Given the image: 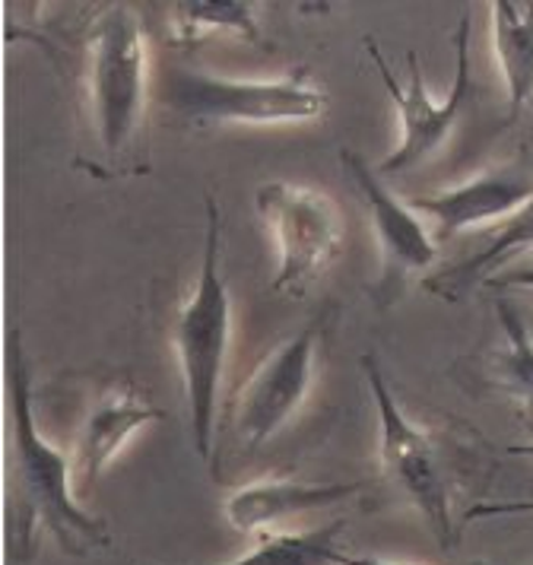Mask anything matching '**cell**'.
<instances>
[{"label": "cell", "mask_w": 533, "mask_h": 565, "mask_svg": "<svg viewBox=\"0 0 533 565\" xmlns=\"http://www.w3.org/2000/svg\"><path fill=\"white\" fill-rule=\"evenodd\" d=\"M89 128L111 175L147 169L150 57L140 17L118 3L96 13L83 42Z\"/></svg>", "instance_id": "obj_1"}, {"label": "cell", "mask_w": 533, "mask_h": 565, "mask_svg": "<svg viewBox=\"0 0 533 565\" xmlns=\"http://www.w3.org/2000/svg\"><path fill=\"white\" fill-rule=\"evenodd\" d=\"M206 204V235L198 286L191 289L188 302L178 309L172 324L184 401L191 413V436L201 461H213L216 448V411H220V385L226 369L228 334H232V306L228 286L223 277V242H220V206L213 194L203 198Z\"/></svg>", "instance_id": "obj_2"}, {"label": "cell", "mask_w": 533, "mask_h": 565, "mask_svg": "<svg viewBox=\"0 0 533 565\" xmlns=\"http://www.w3.org/2000/svg\"><path fill=\"white\" fill-rule=\"evenodd\" d=\"M159 99L188 125H302L328 111V93L305 67L279 79H226L201 67L172 64Z\"/></svg>", "instance_id": "obj_3"}, {"label": "cell", "mask_w": 533, "mask_h": 565, "mask_svg": "<svg viewBox=\"0 0 533 565\" xmlns=\"http://www.w3.org/2000/svg\"><path fill=\"white\" fill-rule=\"evenodd\" d=\"M13 426H17V477L23 489L25 509L39 524H45L57 546L71 556H89L111 546L108 527L96 514L83 512L71 495V463L74 458L61 455L39 436L32 419V391L23 362L20 340L13 343Z\"/></svg>", "instance_id": "obj_4"}, {"label": "cell", "mask_w": 533, "mask_h": 565, "mask_svg": "<svg viewBox=\"0 0 533 565\" xmlns=\"http://www.w3.org/2000/svg\"><path fill=\"white\" fill-rule=\"evenodd\" d=\"M365 52L372 57L381 83H384L391 103H394L397 115H401V143H397L394 153L384 156L375 169H379V175H404L409 169H419L423 162H429L435 153H441V147L455 137L457 125H460V118L467 111V99H470V89H473V77H470V20L460 17V23H457L455 89L441 103L431 99V93L426 89V79H423L416 54H406L409 79L401 83V79L394 77L387 57L381 54L379 42L365 39Z\"/></svg>", "instance_id": "obj_5"}, {"label": "cell", "mask_w": 533, "mask_h": 565, "mask_svg": "<svg viewBox=\"0 0 533 565\" xmlns=\"http://www.w3.org/2000/svg\"><path fill=\"white\" fill-rule=\"evenodd\" d=\"M362 372L379 411V455L387 480L404 492L426 518L429 531L441 543V550H455V512H451V483L448 470L438 458V448L426 429L406 419L397 407V397L381 372L375 356H362Z\"/></svg>", "instance_id": "obj_6"}, {"label": "cell", "mask_w": 533, "mask_h": 565, "mask_svg": "<svg viewBox=\"0 0 533 565\" xmlns=\"http://www.w3.org/2000/svg\"><path fill=\"white\" fill-rule=\"evenodd\" d=\"M254 204L277 242L279 270L274 277V292L305 296L343 248L340 210L328 194L289 181L260 184Z\"/></svg>", "instance_id": "obj_7"}, {"label": "cell", "mask_w": 533, "mask_h": 565, "mask_svg": "<svg viewBox=\"0 0 533 565\" xmlns=\"http://www.w3.org/2000/svg\"><path fill=\"white\" fill-rule=\"evenodd\" d=\"M318 337L321 321L305 324L302 331L283 340L277 350L254 369V375L238 391L235 433L242 448H260L296 419L315 385L318 369Z\"/></svg>", "instance_id": "obj_8"}, {"label": "cell", "mask_w": 533, "mask_h": 565, "mask_svg": "<svg viewBox=\"0 0 533 565\" xmlns=\"http://www.w3.org/2000/svg\"><path fill=\"white\" fill-rule=\"evenodd\" d=\"M343 159V172L350 175L355 184L362 204L369 210L372 223H375V235L381 245V292H397V286H404L406 277L423 274L426 267L435 264L438 257V245L423 226L419 213L413 204H404L384 181H381L379 169H372L365 159L353 150H340Z\"/></svg>", "instance_id": "obj_9"}, {"label": "cell", "mask_w": 533, "mask_h": 565, "mask_svg": "<svg viewBox=\"0 0 533 565\" xmlns=\"http://www.w3.org/2000/svg\"><path fill=\"white\" fill-rule=\"evenodd\" d=\"M533 198V159H511L492 166L470 181L455 188H441L435 194L413 198V210L435 220L441 238H455L457 232L505 223Z\"/></svg>", "instance_id": "obj_10"}, {"label": "cell", "mask_w": 533, "mask_h": 565, "mask_svg": "<svg viewBox=\"0 0 533 565\" xmlns=\"http://www.w3.org/2000/svg\"><path fill=\"white\" fill-rule=\"evenodd\" d=\"M362 483H296V480H260L252 487L235 489L223 512L238 534H260L279 524L283 518L330 509L350 499Z\"/></svg>", "instance_id": "obj_11"}, {"label": "cell", "mask_w": 533, "mask_h": 565, "mask_svg": "<svg viewBox=\"0 0 533 565\" xmlns=\"http://www.w3.org/2000/svg\"><path fill=\"white\" fill-rule=\"evenodd\" d=\"M162 411L143 404L130 387L105 394L93 411L86 413L74 448V467L83 483H96L108 463L118 458V451L127 445V438L137 429L159 423Z\"/></svg>", "instance_id": "obj_12"}, {"label": "cell", "mask_w": 533, "mask_h": 565, "mask_svg": "<svg viewBox=\"0 0 533 565\" xmlns=\"http://www.w3.org/2000/svg\"><path fill=\"white\" fill-rule=\"evenodd\" d=\"M489 35L505 79L508 121H518L533 103V3H489Z\"/></svg>", "instance_id": "obj_13"}, {"label": "cell", "mask_w": 533, "mask_h": 565, "mask_svg": "<svg viewBox=\"0 0 533 565\" xmlns=\"http://www.w3.org/2000/svg\"><path fill=\"white\" fill-rule=\"evenodd\" d=\"M524 252H533V198L492 232L486 248L460 260L451 270L438 274L435 280H429V289L438 296L457 299L460 292L473 289L477 282H486L499 267H505L511 257L524 255Z\"/></svg>", "instance_id": "obj_14"}, {"label": "cell", "mask_w": 533, "mask_h": 565, "mask_svg": "<svg viewBox=\"0 0 533 565\" xmlns=\"http://www.w3.org/2000/svg\"><path fill=\"white\" fill-rule=\"evenodd\" d=\"M238 35L260 42L257 10L242 0H184L172 13V45H198L206 35Z\"/></svg>", "instance_id": "obj_15"}, {"label": "cell", "mask_w": 533, "mask_h": 565, "mask_svg": "<svg viewBox=\"0 0 533 565\" xmlns=\"http://www.w3.org/2000/svg\"><path fill=\"white\" fill-rule=\"evenodd\" d=\"M347 521H330L305 534H260L252 553L220 565H340V534Z\"/></svg>", "instance_id": "obj_16"}, {"label": "cell", "mask_w": 533, "mask_h": 565, "mask_svg": "<svg viewBox=\"0 0 533 565\" xmlns=\"http://www.w3.org/2000/svg\"><path fill=\"white\" fill-rule=\"evenodd\" d=\"M495 311H499V324L505 334V347L492 360V382L502 394L533 411V337L524 318L508 299H499Z\"/></svg>", "instance_id": "obj_17"}, {"label": "cell", "mask_w": 533, "mask_h": 565, "mask_svg": "<svg viewBox=\"0 0 533 565\" xmlns=\"http://www.w3.org/2000/svg\"><path fill=\"white\" fill-rule=\"evenodd\" d=\"M511 514H533V499H499V502H477L463 514V524L470 521H492Z\"/></svg>", "instance_id": "obj_18"}, {"label": "cell", "mask_w": 533, "mask_h": 565, "mask_svg": "<svg viewBox=\"0 0 533 565\" xmlns=\"http://www.w3.org/2000/svg\"><path fill=\"white\" fill-rule=\"evenodd\" d=\"M486 282L495 286V289H527V292H533V264H527V267H508L502 274H492Z\"/></svg>", "instance_id": "obj_19"}, {"label": "cell", "mask_w": 533, "mask_h": 565, "mask_svg": "<svg viewBox=\"0 0 533 565\" xmlns=\"http://www.w3.org/2000/svg\"><path fill=\"white\" fill-rule=\"evenodd\" d=\"M340 565H404V563H387V559H375V556H350L343 553Z\"/></svg>", "instance_id": "obj_20"}, {"label": "cell", "mask_w": 533, "mask_h": 565, "mask_svg": "<svg viewBox=\"0 0 533 565\" xmlns=\"http://www.w3.org/2000/svg\"><path fill=\"white\" fill-rule=\"evenodd\" d=\"M508 451H511V455H518V458H531L533 461V441H527V445H511Z\"/></svg>", "instance_id": "obj_21"}, {"label": "cell", "mask_w": 533, "mask_h": 565, "mask_svg": "<svg viewBox=\"0 0 533 565\" xmlns=\"http://www.w3.org/2000/svg\"><path fill=\"white\" fill-rule=\"evenodd\" d=\"M482 565V563H480ZM521 565H533V563H521Z\"/></svg>", "instance_id": "obj_22"}]
</instances>
